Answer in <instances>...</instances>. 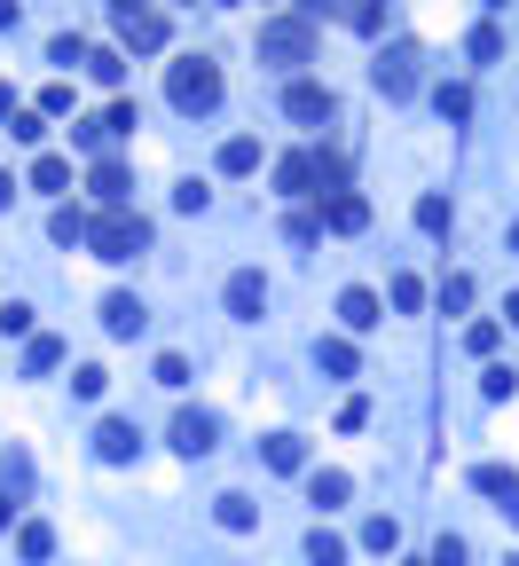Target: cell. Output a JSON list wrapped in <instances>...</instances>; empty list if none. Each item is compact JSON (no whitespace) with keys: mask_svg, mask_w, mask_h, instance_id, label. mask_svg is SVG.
I'll use <instances>...</instances> for the list:
<instances>
[{"mask_svg":"<svg viewBox=\"0 0 519 566\" xmlns=\"http://www.w3.org/2000/svg\"><path fill=\"white\" fill-rule=\"evenodd\" d=\"M87 244H94V260H142L150 252V221L135 213V205H118V213H94V228H87Z\"/></svg>","mask_w":519,"mask_h":566,"instance_id":"obj_1","label":"cell"},{"mask_svg":"<svg viewBox=\"0 0 519 566\" xmlns=\"http://www.w3.org/2000/svg\"><path fill=\"white\" fill-rule=\"evenodd\" d=\"M166 95H174V111H189V118L220 111V63L213 55H181L166 72Z\"/></svg>","mask_w":519,"mask_h":566,"instance_id":"obj_2","label":"cell"},{"mask_svg":"<svg viewBox=\"0 0 519 566\" xmlns=\"http://www.w3.org/2000/svg\"><path fill=\"white\" fill-rule=\"evenodd\" d=\"M307 55H315V24H307V16H276V24H260V63L291 72V63H307Z\"/></svg>","mask_w":519,"mask_h":566,"instance_id":"obj_3","label":"cell"},{"mask_svg":"<svg viewBox=\"0 0 519 566\" xmlns=\"http://www.w3.org/2000/svg\"><path fill=\"white\" fill-rule=\"evenodd\" d=\"M370 87L385 95V103H402V95L417 87V48H409V40H394V48L370 63Z\"/></svg>","mask_w":519,"mask_h":566,"instance_id":"obj_4","label":"cell"},{"mask_svg":"<svg viewBox=\"0 0 519 566\" xmlns=\"http://www.w3.org/2000/svg\"><path fill=\"white\" fill-rule=\"evenodd\" d=\"M118 48H126V55H157V48H166V16H157V9L118 16Z\"/></svg>","mask_w":519,"mask_h":566,"instance_id":"obj_5","label":"cell"},{"mask_svg":"<svg viewBox=\"0 0 519 566\" xmlns=\"http://www.w3.org/2000/svg\"><path fill=\"white\" fill-rule=\"evenodd\" d=\"M174 449H181V456H213V449H220V425H213L205 410H181V417H174Z\"/></svg>","mask_w":519,"mask_h":566,"instance_id":"obj_6","label":"cell"},{"mask_svg":"<svg viewBox=\"0 0 519 566\" xmlns=\"http://www.w3.org/2000/svg\"><path fill=\"white\" fill-rule=\"evenodd\" d=\"M283 111L300 118V126H315V118H331L339 103H331V87H315V79H291V87H283Z\"/></svg>","mask_w":519,"mask_h":566,"instance_id":"obj_7","label":"cell"},{"mask_svg":"<svg viewBox=\"0 0 519 566\" xmlns=\"http://www.w3.org/2000/svg\"><path fill=\"white\" fill-rule=\"evenodd\" d=\"M135 449H142V432L126 425V417H103V425H94V456H103V464H135Z\"/></svg>","mask_w":519,"mask_h":566,"instance_id":"obj_8","label":"cell"},{"mask_svg":"<svg viewBox=\"0 0 519 566\" xmlns=\"http://www.w3.org/2000/svg\"><path fill=\"white\" fill-rule=\"evenodd\" d=\"M472 488L496 495V512H511V527H519V473H504V464H472Z\"/></svg>","mask_w":519,"mask_h":566,"instance_id":"obj_9","label":"cell"},{"mask_svg":"<svg viewBox=\"0 0 519 566\" xmlns=\"http://www.w3.org/2000/svg\"><path fill=\"white\" fill-rule=\"evenodd\" d=\"M322 228H331V237H363V228H370V205H363L354 189H339L331 205H322Z\"/></svg>","mask_w":519,"mask_h":566,"instance_id":"obj_10","label":"cell"},{"mask_svg":"<svg viewBox=\"0 0 519 566\" xmlns=\"http://www.w3.org/2000/svg\"><path fill=\"white\" fill-rule=\"evenodd\" d=\"M142 323H150V307H142L135 291H111V299H103V330H111V339H135Z\"/></svg>","mask_w":519,"mask_h":566,"instance_id":"obj_11","label":"cell"},{"mask_svg":"<svg viewBox=\"0 0 519 566\" xmlns=\"http://www.w3.org/2000/svg\"><path fill=\"white\" fill-rule=\"evenodd\" d=\"M87 189L103 197V213H118V205H126V189H135V174H126L118 158H94V174H87Z\"/></svg>","mask_w":519,"mask_h":566,"instance_id":"obj_12","label":"cell"},{"mask_svg":"<svg viewBox=\"0 0 519 566\" xmlns=\"http://www.w3.org/2000/svg\"><path fill=\"white\" fill-rule=\"evenodd\" d=\"M315 181H322V158H315V150H291V158L276 165V189H283V197H307Z\"/></svg>","mask_w":519,"mask_h":566,"instance_id":"obj_13","label":"cell"},{"mask_svg":"<svg viewBox=\"0 0 519 566\" xmlns=\"http://www.w3.org/2000/svg\"><path fill=\"white\" fill-rule=\"evenodd\" d=\"M260 307H268V284H260L252 268H237V276H229V315H237V323H260Z\"/></svg>","mask_w":519,"mask_h":566,"instance_id":"obj_14","label":"cell"},{"mask_svg":"<svg viewBox=\"0 0 519 566\" xmlns=\"http://www.w3.org/2000/svg\"><path fill=\"white\" fill-rule=\"evenodd\" d=\"M339 323H346V330H378V323H385L378 291H363V284H354V291H339Z\"/></svg>","mask_w":519,"mask_h":566,"instance_id":"obj_15","label":"cell"},{"mask_svg":"<svg viewBox=\"0 0 519 566\" xmlns=\"http://www.w3.org/2000/svg\"><path fill=\"white\" fill-rule=\"evenodd\" d=\"M260 456H268V473H300V464H307L300 432H268V441H260Z\"/></svg>","mask_w":519,"mask_h":566,"instance_id":"obj_16","label":"cell"},{"mask_svg":"<svg viewBox=\"0 0 519 566\" xmlns=\"http://www.w3.org/2000/svg\"><path fill=\"white\" fill-rule=\"evenodd\" d=\"M31 189H48V197H63V189H72V158H55V150H40V158H31Z\"/></svg>","mask_w":519,"mask_h":566,"instance_id":"obj_17","label":"cell"},{"mask_svg":"<svg viewBox=\"0 0 519 566\" xmlns=\"http://www.w3.org/2000/svg\"><path fill=\"white\" fill-rule=\"evenodd\" d=\"M315 362H322L331 378H354V370H363V354H354V339H322V347H315Z\"/></svg>","mask_w":519,"mask_h":566,"instance_id":"obj_18","label":"cell"},{"mask_svg":"<svg viewBox=\"0 0 519 566\" xmlns=\"http://www.w3.org/2000/svg\"><path fill=\"white\" fill-rule=\"evenodd\" d=\"M72 142H79V150H94V158H111V142H118L111 111H103V118H79V126H72Z\"/></svg>","mask_w":519,"mask_h":566,"instance_id":"obj_19","label":"cell"},{"mask_svg":"<svg viewBox=\"0 0 519 566\" xmlns=\"http://www.w3.org/2000/svg\"><path fill=\"white\" fill-rule=\"evenodd\" d=\"M87 228H94V221H87L79 205H55V213H48V237H55V244H87Z\"/></svg>","mask_w":519,"mask_h":566,"instance_id":"obj_20","label":"cell"},{"mask_svg":"<svg viewBox=\"0 0 519 566\" xmlns=\"http://www.w3.org/2000/svg\"><path fill=\"white\" fill-rule=\"evenodd\" d=\"M24 370H31V378H48V370H63V339H48V330H40V339L24 347Z\"/></svg>","mask_w":519,"mask_h":566,"instance_id":"obj_21","label":"cell"},{"mask_svg":"<svg viewBox=\"0 0 519 566\" xmlns=\"http://www.w3.org/2000/svg\"><path fill=\"white\" fill-rule=\"evenodd\" d=\"M87 72H94V87H118L126 79V48H87Z\"/></svg>","mask_w":519,"mask_h":566,"instance_id":"obj_22","label":"cell"},{"mask_svg":"<svg viewBox=\"0 0 519 566\" xmlns=\"http://www.w3.org/2000/svg\"><path fill=\"white\" fill-rule=\"evenodd\" d=\"M346 495H354V480H346V473H315V480H307V504H322V512L346 504Z\"/></svg>","mask_w":519,"mask_h":566,"instance_id":"obj_23","label":"cell"},{"mask_svg":"<svg viewBox=\"0 0 519 566\" xmlns=\"http://www.w3.org/2000/svg\"><path fill=\"white\" fill-rule=\"evenodd\" d=\"M252 165H260V142H252V135H229V142H220V174H252Z\"/></svg>","mask_w":519,"mask_h":566,"instance_id":"obj_24","label":"cell"},{"mask_svg":"<svg viewBox=\"0 0 519 566\" xmlns=\"http://www.w3.org/2000/svg\"><path fill=\"white\" fill-rule=\"evenodd\" d=\"M448 221H457V213H448V197H417V228H426V237H448Z\"/></svg>","mask_w":519,"mask_h":566,"instance_id":"obj_25","label":"cell"},{"mask_svg":"<svg viewBox=\"0 0 519 566\" xmlns=\"http://www.w3.org/2000/svg\"><path fill=\"white\" fill-rule=\"evenodd\" d=\"M213 519L229 527V536H244V527H252L260 512H252V495H220V504H213Z\"/></svg>","mask_w":519,"mask_h":566,"instance_id":"obj_26","label":"cell"},{"mask_svg":"<svg viewBox=\"0 0 519 566\" xmlns=\"http://www.w3.org/2000/svg\"><path fill=\"white\" fill-rule=\"evenodd\" d=\"M363 551L394 558V551H402V527H394V519H363Z\"/></svg>","mask_w":519,"mask_h":566,"instance_id":"obj_27","label":"cell"},{"mask_svg":"<svg viewBox=\"0 0 519 566\" xmlns=\"http://www.w3.org/2000/svg\"><path fill=\"white\" fill-rule=\"evenodd\" d=\"M307 566H346V543L331 536V527H315V536H307Z\"/></svg>","mask_w":519,"mask_h":566,"instance_id":"obj_28","label":"cell"},{"mask_svg":"<svg viewBox=\"0 0 519 566\" xmlns=\"http://www.w3.org/2000/svg\"><path fill=\"white\" fill-rule=\"evenodd\" d=\"M0 339H40V330H31V307H24V299H9V307H0Z\"/></svg>","mask_w":519,"mask_h":566,"instance_id":"obj_29","label":"cell"},{"mask_svg":"<svg viewBox=\"0 0 519 566\" xmlns=\"http://www.w3.org/2000/svg\"><path fill=\"white\" fill-rule=\"evenodd\" d=\"M378 16H385L378 0H339V24H346V32H378Z\"/></svg>","mask_w":519,"mask_h":566,"instance_id":"obj_30","label":"cell"},{"mask_svg":"<svg viewBox=\"0 0 519 566\" xmlns=\"http://www.w3.org/2000/svg\"><path fill=\"white\" fill-rule=\"evenodd\" d=\"M480 393H489V402H511V393H519V370H504V362H489V370H480Z\"/></svg>","mask_w":519,"mask_h":566,"instance_id":"obj_31","label":"cell"},{"mask_svg":"<svg viewBox=\"0 0 519 566\" xmlns=\"http://www.w3.org/2000/svg\"><path fill=\"white\" fill-rule=\"evenodd\" d=\"M16 551H24L31 566H40V558L55 551V527H40V519H31V527H24V536H16Z\"/></svg>","mask_w":519,"mask_h":566,"instance_id":"obj_32","label":"cell"},{"mask_svg":"<svg viewBox=\"0 0 519 566\" xmlns=\"http://www.w3.org/2000/svg\"><path fill=\"white\" fill-rule=\"evenodd\" d=\"M48 63H63V72L87 63V40H79V32H55V40H48Z\"/></svg>","mask_w":519,"mask_h":566,"instance_id":"obj_33","label":"cell"},{"mask_svg":"<svg viewBox=\"0 0 519 566\" xmlns=\"http://www.w3.org/2000/svg\"><path fill=\"white\" fill-rule=\"evenodd\" d=\"M496 339H504V323H489V315L465 323V347H472V354H496Z\"/></svg>","mask_w":519,"mask_h":566,"instance_id":"obj_34","label":"cell"},{"mask_svg":"<svg viewBox=\"0 0 519 566\" xmlns=\"http://www.w3.org/2000/svg\"><path fill=\"white\" fill-rule=\"evenodd\" d=\"M433 111H441V118H472V87H441Z\"/></svg>","mask_w":519,"mask_h":566,"instance_id":"obj_35","label":"cell"},{"mask_svg":"<svg viewBox=\"0 0 519 566\" xmlns=\"http://www.w3.org/2000/svg\"><path fill=\"white\" fill-rule=\"evenodd\" d=\"M63 111H72V79H48L40 87V118H63Z\"/></svg>","mask_w":519,"mask_h":566,"instance_id":"obj_36","label":"cell"},{"mask_svg":"<svg viewBox=\"0 0 519 566\" xmlns=\"http://www.w3.org/2000/svg\"><path fill=\"white\" fill-rule=\"evenodd\" d=\"M150 378L181 393V386H189V354H157V370H150Z\"/></svg>","mask_w":519,"mask_h":566,"instance_id":"obj_37","label":"cell"},{"mask_svg":"<svg viewBox=\"0 0 519 566\" xmlns=\"http://www.w3.org/2000/svg\"><path fill=\"white\" fill-rule=\"evenodd\" d=\"M103 386H111V370H94V362H79V370H72V393H79V402H94Z\"/></svg>","mask_w":519,"mask_h":566,"instance_id":"obj_38","label":"cell"},{"mask_svg":"<svg viewBox=\"0 0 519 566\" xmlns=\"http://www.w3.org/2000/svg\"><path fill=\"white\" fill-rule=\"evenodd\" d=\"M496 55H504V32L480 24V32H472V63H496Z\"/></svg>","mask_w":519,"mask_h":566,"instance_id":"obj_39","label":"cell"},{"mask_svg":"<svg viewBox=\"0 0 519 566\" xmlns=\"http://www.w3.org/2000/svg\"><path fill=\"white\" fill-rule=\"evenodd\" d=\"M394 307L417 315V307H426V284H417V276H394Z\"/></svg>","mask_w":519,"mask_h":566,"instance_id":"obj_40","label":"cell"},{"mask_svg":"<svg viewBox=\"0 0 519 566\" xmlns=\"http://www.w3.org/2000/svg\"><path fill=\"white\" fill-rule=\"evenodd\" d=\"M283 237H291V244H315V237H322V221H315V213H291V221H283Z\"/></svg>","mask_w":519,"mask_h":566,"instance_id":"obj_41","label":"cell"},{"mask_svg":"<svg viewBox=\"0 0 519 566\" xmlns=\"http://www.w3.org/2000/svg\"><path fill=\"white\" fill-rule=\"evenodd\" d=\"M441 307H448V315L472 307V276H448V284H441Z\"/></svg>","mask_w":519,"mask_h":566,"instance_id":"obj_42","label":"cell"},{"mask_svg":"<svg viewBox=\"0 0 519 566\" xmlns=\"http://www.w3.org/2000/svg\"><path fill=\"white\" fill-rule=\"evenodd\" d=\"M9 135H16V142H40V135H48V118H40V111H16Z\"/></svg>","mask_w":519,"mask_h":566,"instance_id":"obj_43","label":"cell"},{"mask_svg":"<svg viewBox=\"0 0 519 566\" xmlns=\"http://www.w3.org/2000/svg\"><path fill=\"white\" fill-rule=\"evenodd\" d=\"M339 425L354 432V425H370V402H363V393H346V402H339Z\"/></svg>","mask_w":519,"mask_h":566,"instance_id":"obj_44","label":"cell"},{"mask_svg":"<svg viewBox=\"0 0 519 566\" xmlns=\"http://www.w3.org/2000/svg\"><path fill=\"white\" fill-rule=\"evenodd\" d=\"M426 566H465V543H457V536H441V543H433V558H426Z\"/></svg>","mask_w":519,"mask_h":566,"instance_id":"obj_45","label":"cell"},{"mask_svg":"<svg viewBox=\"0 0 519 566\" xmlns=\"http://www.w3.org/2000/svg\"><path fill=\"white\" fill-rule=\"evenodd\" d=\"M0 126H16V95L9 87H0Z\"/></svg>","mask_w":519,"mask_h":566,"instance_id":"obj_46","label":"cell"},{"mask_svg":"<svg viewBox=\"0 0 519 566\" xmlns=\"http://www.w3.org/2000/svg\"><path fill=\"white\" fill-rule=\"evenodd\" d=\"M16 205V174H0V213H9Z\"/></svg>","mask_w":519,"mask_h":566,"instance_id":"obj_47","label":"cell"},{"mask_svg":"<svg viewBox=\"0 0 519 566\" xmlns=\"http://www.w3.org/2000/svg\"><path fill=\"white\" fill-rule=\"evenodd\" d=\"M0 32H16V0H0Z\"/></svg>","mask_w":519,"mask_h":566,"instance_id":"obj_48","label":"cell"},{"mask_svg":"<svg viewBox=\"0 0 519 566\" xmlns=\"http://www.w3.org/2000/svg\"><path fill=\"white\" fill-rule=\"evenodd\" d=\"M111 9H118V16H135V9H142V0H111Z\"/></svg>","mask_w":519,"mask_h":566,"instance_id":"obj_49","label":"cell"},{"mask_svg":"<svg viewBox=\"0 0 519 566\" xmlns=\"http://www.w3.org/2000/svg\"><path fill=\"white\" fill-rule=\"evenodd\" d=\"M9 512H16V504H9V495H0V527H9Z\"/></svg>","mask_w":519,"mask_h":566,"instance_id":"obj_50","label":"cell"},{"mask_svg":"<svg viewBox=\"0 0 519 566\" xmlns=\"http://www.w3.org/2000/svg\"><path fill=\"white\" fill-rule=\"evenodd\" d=\"M504 315H511V323H519V291H511V307H504Z\"/></svg>","mask_w":519,"mask_h":566,"instance_id":"obj_51","label":"cell"},{"mask_svg":"<svg viewBox=\"0 0 519 566\" xmlns=\"http://www.w3.org/2000/svg\"><path fill=\"white\" fill-rule=\"evenodd\" d=\"M511 244H519V213H511Z\"/></svg>","mask_w":519,"mask_h":566,"instance_id":"obj_52","label":"cell"},{"mask_svg":"<svg viewBox=\"0 0 519 566\" xmlns=\"http://www.w3.org/2000/svg\"><path fill=\"white\" fill-rule=\"evenodd\" d=\"M511 566H519V558H511Z\"/></svg>","mask_w":519,"mask_h":566,"instance_id":"obj_53","label":"cell"}]
</instances>
